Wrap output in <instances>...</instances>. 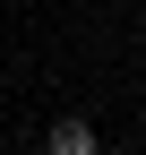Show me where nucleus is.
Here are the masks:
<instances>
[{
    "mask_svg": "<svg viewBox=\"0 0 146 155\" xmlns=\"http://www.w3.org/2000/svg\"><path fill=\"white\" fill-rule=\"evenodd\" d=\"M43 155H95V121L60 112V121H52V138H43Z\"/></svg>",
    "mask_w": 146,
    "mask_h": 155,
    "instance_id": "f257e3e1",
    "label": "nucleus"
}]
</instances>
